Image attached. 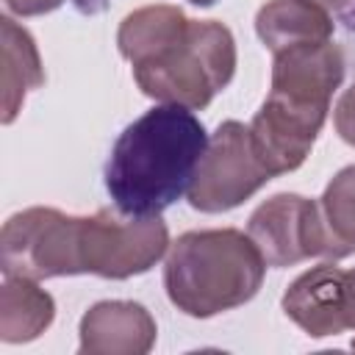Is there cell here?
Segmentation results:
<instances>
[{"instance_id":"9","label":"cell","mask_w":355,"mask_h":355,"mask_svg":"<svg viewBox=\"0 0 355 355\" xmlns=\"http://www.w3.org/2000/svg\"><path fill=\"white\" fill-rule=\"evenodd\" d=\"M283 311L311 338L338 336L349 327V275L333 263L302 272L283 294Z\"/></svg>"},{"instance_id":"13","label":"cell","mask_w":355,"mask_h":355,"mask_svg":"<svg viewBox=\"0 0 355 355\" xmlns=\"http://www.w3.org/2000/svg\"><path fill=\"white\" fill-rule=\"evenodd\" d=\"M3 28V122H14L19 114L25 94L44 83L39 50L25 28H19L11 17L0 19Z\"/></svg>"},{"instance_id":"11","label":"cell","mask_w":355,"mask_h":355,"mask_svg":"<svg viewBox=\"0 0 355 355\" xmlns=\"http://www.w3.org/2000/svg\"><path fill=\"white\" fill-rule=\"evenodd\" d=\"M255 31L272 53H280L305 42H327L333 22L327 11L308 0H272L258 11Z\"/></svg>"},{"instance_id":"7","label":"cell","mask_w":355,"mask_h":355,"mask_svg":"<svg viewBox=\"0 0 355 355\" xmlns=\"http://www.w3.org/2000/svg\"><path fill=\"white\" fill-rule=\"evenodd\" d=\"M75 227L78 216H67L55 208H28L14 214L0 236L3 275L31 280L78 275Z\"/></svg>"},{"instance_id":"15","label":"cell","mask_w":355,"mask_h":355,"mask_svg":"<svg viewBox=\"0 0 355 355\" xmlns=\"http://www.w3.org/2000/svg\"><path fill=\"white\" fill-rule=\"evenodd\" d=\"M333 122H336V130L338 136L355 147V83L341 94L338 105H336V114H333Z\"/></svg>"},{"instance_id":"3","label":"cell","mask_w":355,"mask_h":355,"mask_svg":"<svg viewBox=\"0 0 355 355\" xmlns=\"http://www.w3.org/2000/svg\"><path fill=\"white\" fill-rule=\"evenodd\" d=\"M266 261L250 233L191 230L183 233L164 266V286L172 305L205 319L252 300L263 283Z\"/></svg>"},{"instance_id":"10","label":"cell","mask_w":355,"mask_h":355,"mask_svg":"<svg viewBox=\"0 0 355 355\" xmlns=\"http://www.w3.org/2000/svg\"><path fill=\"white\" fill-rule=\"evenodd\" d=\"M153 341L155 322L139 302H97L80 319V352L89 355H144Z\"/></svg>"},{"instance_id":"6","label":"cell","mask_w":355,"mask_h":355,"mask_svg":"<svg viewBox=\"0 0 355 355\" xmlns=\"http://www.w3.org/2000/svg\"><path fill=\"white\" fill-rule=\"evenodd\" d=\"M272 178L275 175L255 153L250 128L227 119L208 139L205 155L189 189V202L202 214H222L241 205Z\"/></svg>"},{"instance_id":"19","label":"cell","mask_w":355,"mask_h":355,"mask_svg":"<svg viewBox=\"0 0 355 355\" xmlns=\"http://www.w3.org/2000/svg\"><path fill=\"white\" fill-rule=\"evenodd\" d=\"M78 6H80L83 11H92V8H94V6H92V0H78Z\"/></svg>"},{"instance_id":"14","label":"cell","mask_w":355,"mask_h":355,"mask_svg":"<svg viewBox=\"0 0 355 355\" xmlns=\"http://www.w3.org/2000/svg\"><path fill=\"white\" fill-rule=\"evenodd\" d=\"M324 230V258H347L355 252V166L341 169L319 200Z\"/></svg>"},{"instance_id":"5","label":"cell","mask_w":355,"mask_h":355,"mask_svg":"<svg viewBox=\"0 0 355 355\" xmlns=\"http://www.w3.org/2000/svg\"><path fill=\"white\" fill-rule=\"evenodd\" d=\"M169 247L166 225L158 216H125L114 211H97L94 216H78L75 255L78 275H100L125 280L147 272Z\"/></svg>"},{"instance_id":"1","label":"cell","mask_w":355,"mask_h":355,"mask_svg":"<svg viewBox=\"0 0 355 355\" xmlns=\"http://www.w3.org/2000/svg\"><path fill=\"white\" fill-rule=\"evenodd\" d=\"M208 133L191 108L164 103L130 122L111 147L105 189L125 216H158L189 194Z\"/></svg>"},{"instance_id":"21","label":"cell","mask_w":355,"mask_h":355,"mask_svg":"<svg viewBox=\"0 0 355 355\" xmlns=\"http://www.w3.org/2000/svg\"><path fill=\"white\" fill-rule=\"evenodd\" d=\"M352 347H355V341H352Z\"/></svg>"},{"instance_id":"12","label":"cell","mask_w":355,"mask_h":355,"mask_svg":"<svg viewBox=\"0 0 355 355\" xmlns=\"http://www.w3.org/2000/svg\"><path fill=\"white\" fill-rule=\"evenodd\" d=\"M55 316L53 297L31 277L6 275L0 288V338L8 344L31 341L50 327Z\"/></svg>"},{"instance_id":"20","label":"cell","mask_w":355,"mask_h":355,"mask_svg":"<svg viewBox=\"0 0 355 355\" xmlns=\"http://www.w3.org/2000/svg\"><path fill=\"white\" fill-rule=\"evenodd\" d=\"M191 3H194V6H214L216 0H191Z\"/></svg>"},{"instance_id":"16","label":"cell","mask_w":355,"mask_h":355,"mask_svg":"<svg viewBox=\"0 0 355 355\" xmlns=\"http://www.w3.org/2000/svg\"><path fill=\"white\" fill-rule=\"evenodd\" d=\"M64 0H6V6L19 14V17H36V14H47L53 8H58Z\"/></svg>"},{"instance_id":"8","label":"cell","mask_w":355,"mask_h":355,"mask_svg":"<svg viewBox=\"0 0 355 355\" xmlns=\"http://www.w3.org/2000/svg\"><path fill=\"white\" fill-rule=\"evenodd\" d=\"M266 266H294L300 261L324 255V230L319 202L300 194H275L255 208L247 225Z\"/></svg>"},{"instance_id":"4","label":"cell","mask_w":355,"mask_h":355,"mask_svg":"<svg viewBox=\"0 0 355 355\" xmlns=\"http://www.w3.org/2000/svg\"><path fill=\"white\" fill-rule=\"evenodd\" d=\"M236 72V42L222 22L186 19L161 47L133 61V75L147 97L183 108H205Z\"/></svg>"},{"instance_id":"18","label":"cell","mask_w":355,"mask_h":355,"mask_svg":"<svg viewBox=\"0 0 355 355\" xmlns=\"http://www.w3.org/2000/svg\"><path fill=\"white\" fill-rule=\"evenodd\" d=\"M349 275V327H355V269Z\"/></svg>"},{"instance_id":"2","label":"cell","mask_w":355,"mask_h":355,"mask_svg":"<svg viewBox=\"0 0 355 355\" xmlns=\"http://www.w3.org/2000/svg\"><path fill=\"white\" fill-rule=\"evenodd\" d=\"M341 78L344 55L330 39L275 53L272 92L250 125L252 144L272 175L291 172L308 158Z\"/></svg>"},{"instance_id":"17","label":"cell","mask_w":355,"mask_h":355,"mask_svg":"<svg viewBox=\"0 0 355 355\" xmlns=\"http://www.w3.org/2000/svg\"><path fill=\"white\" fill-rule=\"evenodd\" d=\"M308 3H313V6H319L322 11H344V8H349L355 0H308Z\"/></svg>"}]
</instances>
